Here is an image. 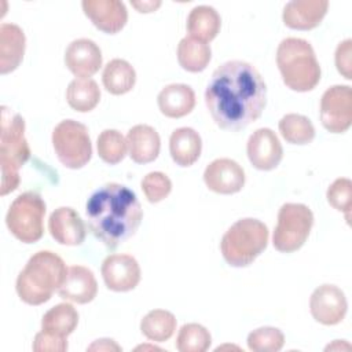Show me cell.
I'll return each mask as SVG.
<instances>
[{"instance_id":"26","label":"cell","mask_w":352,"mask_h":352,"mask_svg":"<svg viewBox=\"0 0 352 352\" xmlns=\"http://www.w3.org/2000/svg\"><path fill=\"white\" fill-rule=\"evenodd\" d=\"M78 323V312L69 302H60L48 309L41 319V330L58 337H66L74 331Z\"/></svg>"},{"instance_id":"1","label":"cell","mask_w":352,"mask_h":352,"mask_svg":"<svg viewBox=\"0 0 352 352\" xmlns=\"http://www.w3.org/2000/svg\"><path fill=\"white\" fill-rule=\"evenodd\" d=\"M205 103L217 126L236 132L260 118L267 103V85L252 63L228 60L213 72Z\"/></svg>"},{"instance_id":"19","label":"cell","mask_w":352,"mask_h":352,"mask_svg":"<svg viewBox=\"0 0 352 352\" xmlns=\"http://www.w3.org/2000/svg\"><path fill=\"white\" fill-rule=\"evenodd\" d=\"M60 298L76 304L91 302L98 294V282L94 272L84 265H72L62 286L58 289Z\"/></svg>"},{"instance_id":"17","label":"cell","mask_w":352,"mask_h":352,"mask_svg":"<svg viewBox=\"0 0 352 352\" xmlns=\"http://www.w3.org/2000/svg\"><path fill=\"white\" fill-rule=\"evenodd\" d=\"M48 231L58 243L66 246L81 245L87 235L85 223L81 216L69 206H60L51 213Z\"/></svg>"},{"instance_id":"35","label":"cell","mask_w":352,"mask_h":352,"mask_svg":"<svg viewBox=\"0 0 352 352\" xmlns=\"http://www.w3.org/2000/svg\"><path fill=\"white\" fill-rule=\"evenodd\" d=\"M142 190L148 202L157 204L164 201L172 191L170 179L162 172H150L142 179Z\"/></svg>"},{"instance_id":"23","label":"cell","mask_w":352,"mask_h":352,"mask_svg":"<svg viewBox=\"0 0 352 352\" xmlns=\"http://www.w3.org/2000/svg\"><path fill=\"white\" fill-rule=\"evenodd\" d=\"M202 151L199 133L188 126L175 129L169 138V153L179 166H191L195 164Z\"/></svg>"},{"instance_id":"12","label":"cell","mask_w":352,"mask_h":352,"mask_svg":"<svg viewBox=\"0 0 352 352\" xmlns=\"http://www.w3.org/2000/svg\"><path fill=\"white\" fill-rule=\"evenodd\" d=\"M102 278L109 290L129 292L140 282V267L131 254H110L102 263Z\"/></svg>"},{"instance_id":"32","label":"cell","mask_w":352,"mask_h":352,"mask_svg":"<svg viewBox=\"0 0 352 352\" xmlns=\"http://www.w3.org/2000/svg\"><path fill=\"white\" fill-rule=\"evenodd\" d=\"M99 157L110 165L121 162L126 155V139L117 129H104L96 140Z\"/></svg>"},{"instance_id":"36","label":"cell","mask_w":352,"mask_h":352,"mask_svg":"<svg viewBox=\"0 0 352 352\" xmlns=\"http://www.w3.org/2000/svg\"><path fill=\"white\" fill-rule=\"evenodd\" d=\"M32 348L36 352H65L67 349V340L66 337H58L41 330L34 336Z\"/></svg>"},{"instance_id":"25","label":"cell","mask_w":352,"mask_h":352,"mask_svg":"<svg viewBox=\"0 0 352 352\" xmlns=\"http://www.w3.org/2000/svg\"><path fill=\"white\" fill-rule=\"evenodd\" d=\"M102 82L111 95H124L135 87L136 72L125 59H111L103 69Z\"/></svg>"},{"instance_id":"15","label":"cell","mask_w":352,"mask_h":352,"mask_svg":"<svg viewBox=\"0 0 352 352\" xmlns=\"http://www.w3.org/2000/svg\"><path fill=\"white\" fill-rule=\"evenodd\" d=\"M84 14L99 30L116 34L128 21V11L118 0H84L81 3Z\"/></svg>"},{"instance_id":"13","label":"cell","mask_w":352,"mask_h":352,"mask_svg":"<svg viewBox=\"0 0 352 352\" xmlns=\"http://www.w3.org/2000/svg\"><path fill=\"white\" fill-rule=\"evenodd\" d=\"M246 153L250 164L258 170L275 169L283 157L282 144L270 128H258L249 136Z\"/></svg>"},{"instance_id":"31","label":"cell","mask_w":352,"mask_h":352,"mask_svg":"<svg viewBox=\"0 0 352 352\" xmlns=\"http://www.w3.org/2000/svg\"><path fill=\"white\" fill-rule=\"evenodd\" d=\"M210 344L209 330L198 323L183 324L176 337V349L180 352H205Z\"/></svg>"},{"instance_id":"3","label":"cell","mask_w":352,"mask_h":352,"mask_svg":"<svg viewBox=\"0 0 352 352\" xmlns=\"http://www.w3.org/2000/svg\"><path fill=\"white\" fill-rule=\"evenodd\" d=\"M67 275L65 261L54 252L40 250L26 263L16 278V293L29 305L47 302L62 286Z\"/></svg>"},{"instance_id":"24","label":"cell","mask_w":352,"mask_h":352,"mask_svg":"<svg viewBox=\"0 0 352 352\" xmlns=\"http://www.w3.org/2000/svg\"><path fill=\"white\" fill-rule=\"evenodd\" d=\"M221 18L210 6L194 7L187 18L188 37L202 43L212 41L219 34Z\"/></svg>"},{"instance_id":"2","label":"cell","mask_w":352,"mask_h":352,"mask_svg":"<svg viewBox=\"0 0 352 352\" xmlns=\"http://www.w3.org/2000/svg\"><path fill=\"white\" fill-rule=\"evenodd\" d=\"M89 231L109 249H116L138 231L143 209L136 194L120 183H106L87 201Z\"/></svg>"},{"instance_id":"33","label":"cell","mask_w":352,"mask_h":352,"mask_svg":"<svg viewBox=\"0 0 352 352\" xmlns=\"http://www.w3.org/2000/svg\"><path fill=\"white\" fill-rule=\"evenodd\" d=\"M285 344L283 333L271 326L253 330L248 336V346L253 352H278Z\"/></svg>"},{"instance_id":"5","label":"cell","mask_w":352,"mask_h":352,"mask_svg":"<svg viewBox=\"0 0 352 352\" xmlns=\"http://www.w3.org/2000/svg\"><path fill=\"white\" fill-rule=\"evenodd\" d=\"M276 65L287 88L312 91L320 81V66L312 45L298 37L283 38L276 50Z\"/></svg>"},{"instance_id":"8","label":"cell","mask_w":352,"mask_h":352,"mask_svg":"<svg viewBox=\"0 0 352 352\" xmlns=\"http://www.w3.org/2000/svg\"><path fill=\"white\" fill-rule=\"evenodd\" d=\"M314 226V213L304 204H283L278 212V223L274 230V248L282 253L298 250L309 236Z\"/></svg>"},{"instance_id":"20","label":"cell","mask_w":352,"mask_h":352,"mask_svg":"<svg viewBox=\"0 0 352 352\" xmlns=\"http://www.w3.org/2000/svg\"><path fill=\"white\" fill-rule=\"evenodd\" d=\"M126 144L129 157L136 164L153 162L161 148V139L158 132L146 124H138L132 126L126 133Z\"/></svg>"},{"instance_id":"30","label":"cell","mask_w":352,"mask_h":352,"mask_svg":"<svg viewBox=\"0 0 352 352\" xmlns=\"http://www.w3.org/2000/svg\"><path fill=\"white\" fill-rule=\"evenodd\" d=\"M279 132L282 138L292 144H308L315 138V128L311 120L305 116L289 113L279 121Z\"/></svg>"},{"instance_id":"22","label":"cell","mask_w":352,"mask_h":352,"mask_svg":"<svg viewBox=\"0 0 352 352\" xmlns=\"http://www.w3.org/2000/svg\"><path fill=\"white\" fill-rule=\"evenodd\" d=\"M160 111L168 118H182L195 106V94L187 84H169L157 96Z\"/></svg>"},{"instance_id":"18","label":"cell","mask_w":352,"mask_h":352,"mask_svg":"<svg viewBox=\"0 0 352 352\" xmlns=\"http://www.w3.org/2000/svg\"><path fill=\"white\" fill-rule=\"evenodd\" d=\"M327 8V0H293L285 6L282 19L290 29L309 30L322 22Z\"/></svg>"},{"instance_id":"28","label":"cell","mask_w":352,"mask_h":352,"mask_svg":"<svg viewBox=\"0 0 352 352\" xmlns=\"http://www.w3.org/2000/svg\"><path fill=\"white\" fill-rule=\"evenodd\" d=\"M212 59V50L206 43L184 37L177 45V60L179 65L190 72L199 73L206 69Z\"/></svg>"},{"instance_id":"27","label":"cell","mask_w":352,"mask_h":352,"mask_svg":"<svg viewBox=\"0 0 352 352\" xmlns=\"http://www.w3.org/2000/svg\"><path fill=\"white\" fill-rule=\"evenodd\" d=\"M66 100L69 106L80 113L94 110L100 100V89L92 78H74L66 89Z\"/></svg>"},{"instance_id":"7","label":"cell","mask_w":352,"mask_h":352,"mask_svg":"<svg viewBox=\"0 0 352 352\" xmlns=\"http://www.w3.org/2000/svg\"><path fill=\"white\" fill-rule=\"evenodd\" d=\"M45 202L36 191L19 194L6 216L10 232L23 243H34L44 234Z\"/></svg>"},{"instance_id":"39","label":"cell","mask_w":352,"mask_h":352,"mask_svg":"<svg viewBox=\"0 0 352 352\" xmlns=\"http://www.w3.org/2000/svg\"><path fill=\"white\" fill-rule=\"evenodd\" d=\"M132 7H135L139 12H153L155 11L160 6H161V1H131Z\"/></svg>"},{"instance_id":"14","label":"cell","mask_w":352,"mask_h":352,"mask_svg":"<svg viewBox=\"0 0 352 352\" xmlns=\"http://www.w3.org/2000/svg\"><path fill=\"white\" fill-rule=\"evenodd\" d=\"M204 182L213 192L235 194L245 186V170L231 158H217L205 168Z\"/></svg>"},{"instance_id":"16","label":"cell","mask_w":352,"mask_h":352,"mask_svg":"<svg viewBox=\"0 0 352 352\" xmlns=\"http://www.w3.org/2000/svg\"><path fill=\"white\" fill-rule=\"evenodd\" d=\"M66 67L78 78H89L102 66V51L89 38H77L69 44L65 52Z\"/></svg>"},{"instance_id":"9","label":"cell","mask_w":352,"mask_h":352,"mask_svg":"<svg viewBox=\"0 0 352 352\" xmlns=\"http://www.w3.org/2000/svg\"><path fill=\"white\" fill-rule=\"evenodd\" d=\"M52 146L60 164L70 169L82 168L92 157L88 128L74 120H63L54 128Z\"/></svg>"},{"instance_id":"21","label":"cell","mask_w":352,"mask_h":352,"mask_svg":"<svg viewBox=\"0 0 352 352\" xmlns=\"http://www.w3.org/2000/svg\"><path fill=\"white\" fill-rule=\"evenodd\" d=\"M26 37L23 30L15 23L0 25V73L14 72L25 55Z\"/></svg>"},{"instance_id":"4","label":"cell","mask_w":352,"mask_h":352,"mask_svg":"<svg viewBox=\"0 0 352 352\" xmlns=\"http://www.w3.org/2000/svg\"><path fill=\"white\" fill-rule=\"evenodd\" d=\"M0 120V195L4 197L19 186L18 170L30 158V147L25 138V120L22 116L11 113L7 106H1Z\"/></svg>"},{"instance_id":"11","label":"cell","mask_w":352,"mask_h":352,"mask_svg":"<svg viewBox=\"0 0 352 352\" xmlns=\"http://www.w3.org/2000/svg\"><path fill=\"white\" fill-rule=\"evenodd\" d=\"M346 297L344 292L334 285H322L311 294V315L316 322L324 326H334L342 322L346 315Z\"/></svg>"},{"instance_id":"37","label":"cell","mask_w":352,"mask_h":352,"mask_svg":"<svg viewBox=\"0 0 352 352\" xmlns=\"http://www.w3.org/2000/svg\"><path fill=\"white\" fill-rule=\"evenodd\" d=\"M351 54H352V40L351 38H346L337 45L336 56H334L336 66H337L338 73L342 74L346 80L352 78V73H351V67H352L351 56L352 55Z\"/></svg>"},{"instance_id":"10","label":"cell","mask_w":352,"mask_h":352,"mask_svg":"<svg viewBox=\"0 0 352 352\" xmlns=\"http://www.w3.org/2000/svg\"><path fill=\"white\" fill-rule=\"evenodd\" d=\"M320 121L331 133H344L352 124V89L333 85L320 98Z\"/></svg>"},{"instance_id":"34","label":"cell","mask_w":352,"mask_h":352,"mask_svg":"<svg viewBox=\"0 0 352 352\" xmlns=\"http://www.w3.org/2000/svg\"><path fill=\"white\" fill-rule=\"evenodd\" d=\"M327 202L338 212L345 213V219L349 221L352 208V182L346 177L336 179L326 192Z\"/></svg>"},{"instance_id":"29","label":"cell","mask_w":352,"mask_h":352,"mask_svg":"<svg viewBox=\"0 0 352 352\" xmlns=\"http://www.w3.org/2000/svg\"><path fill=\"white\" fill-rule=\"evenodd\" d=\"M176 330V318L166 309H153L140 322L142 334L154 342L168 341Z\"/></svg>"},{"instance_id":"38","label":"cell","mask_w":352,"mask_h":352,"mask_svg":"<svg viewBox=\"0 0 352 352\" xmlns=\"http://www.w3.org/2000/svg\"><path fill=\"white\" fill-rule=\"evenodd\" d=\"M88 351H121V346L116 344L114 340L100 338L88 346Z\"/></svg>"},{"instance_id":"6","label":"cell","mask_w":352,"mask_h":352,"mask_svg":"<svg viewBox=\"0 0 352 352\" xmlns=\"http://www.w3.org/2000/svg\"><path fill=\"white\" fill-rule=\"evenodd\" d=\"M268 238L270 231L263 221L241 219L224 232L220 250L231 267H248L265 250Z\"/></svg>"}]
</instances>
